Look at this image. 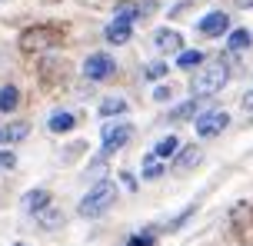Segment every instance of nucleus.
Listing matches in <instances>:
<instances>
[{"instance_id": "1", "label": "nucleus", "mask_w": 253, "mask_h": 246, "mask_svg": "<svg viewBox=\"0 0 253 246\" xmlns=\"http://www.w3.org/2000/svg\"><path fill=\"white\" fill-rule=\"evenodd\" d=\"M230 80V67L223 64V57L220 60H210V64H203L197 73H193V80H190V93L197 97V100H203V97H216V93L227 87Z\"/></svg>"}, {"instance_id": "2", "label": "nucleus", "mask_w": 253, "mask_h": 246, "mask_svg": "<svg viewBox=\"0 0 253 246\" xmlns=\"http://www.w3.org/2000/svg\"><path fill=\"white\" fill-rule=\"evenodd\" d=\"M117 203V183H110V180H100V183H93L90 186V193L80 200V207H77V213L80 216H103L107 210Z\"/></svg>"}, {"instance_id": "3", "label": "nucleus", "mask_w": 253, "mask_h": 246, "mask_svg": "<svg viewBox=\"0 0 253 246\" xmlns=\"http://www.w3.org/2000/svg\"><path fill=\"white\" fill-rule=\"evenodd\" d=\"M60 40H63V34L50 24L30 27V30H24V37H20V50L24 53H47V50H53Z\"/></svg>"}, {"instance_id": "4", "label": "nucleus", "mask_w": 253, "mask_h": 246, "mask_svg": "<svg viewBox=\"0 0 253 246\" xmlns=\"http://www.w3.org/2000/svg\"><path fill=\"white\" fill-rule=\"evenodd\" d=\"M117 73V60L110 57V53H90L87 60H84V77L90 80V83H100V80H110Z\"/></svg>"}, {"instance_id": "5", "label": "nucleus", "mask_w": 253, "mask_h": 246, "mask_svg": "<svg viewBox=\"0 0 253 246\" xmlns=\"http://www.w3.org/2000/svg\"><path fill=\"white\" fill-rule=\"evenodd\" d=\"M227 127H230V113H227V110H216V106L203 110L200 117H197V137H203V140L220 137Z\"/></svg>"}, {"instance_id": "6", "label": "nucleus", "mask_w": 253, "mask_h": 246, "mask_svg": "<svg viewBox=\"0 0 253 246\" xmlns=\"http://www.w3.org/2000/svg\"><path fill=\"white\" fill-rule=\"evenodd\" d=\"M133 137V127L130 123H107L103 127V153H114V150H124Z\"/></svg>"}, {"instance_id": "7", "label": "nucleus", "mask_w": 253, "mask_h": 246, "mask_svg": "<svg viewBox=\"0 0 253 246\" xmlns=\"http://www.w3.org/2000/svg\"><path fill=\"white\" fill-rule=\"evenodd\" d=\"M197 30H200L203 37H223V34L230 30V13L210 10L207 17H200V20H197Z\"/></svg>"}, {"instance_id": "8", "label": "nucleus", "mask_w": 253, "mask_h": 246, "mask_svg": "<svg viewBox=\"0 0 253 246\" xmlns=\"http://www.w3.org/2000/svg\"><path fill=\"white\" fill-rule=\"evenodd\" d=\"M153 43H157V50H164V53H183V37L177 30H170V27H160L153 34Z\"/></svg>"}, {"instance_id": "9", "label": "nucleus", "mask_w": 253, "mask_h": 246, "mask_svg": "<svg viewBox=\"0 0 253 246\" xmlns=\"http://www.w3.org/2000/svg\"><path fill=\"white\" fill-rule=\"evenodd\" d=\"M130 30H133V27H130V20L117 17V20H110V24H107L103 37H107V43H117V47H120V43H126V40H130Z\"/></svg>"}, {"instance_id": "10", "label": "nucleus", "mask_w": 253, "mask_h": 246, "mask_svg": "<svg viewBox=\"0 0 253 246\" xmlns=\"http://www.w3.org/2000/svg\"><path fill=\"white\" fill-rule=\"evenodd\" d=\"M47 207H50V190H30V193L24 196V210L30 213V216L43 213Z\"/></svg>"}, {"instance_id": "11", "label": "nucleus", "mask_w": 253, "mask_h": 246, "mask_svg": "<svg viewBox=\"0 0 253 246\" xmlns=\"http://www.w3.org/2000/svg\"><path fill=\"white\" fill-rule=\"evenodd\" d=\"M47 127H50V133H70V130L77 127V117L67 113V110H57V113H50Z\"/></svg>"}, {"instance_id": "12", "label": "nucleus", "mask_w": 253, "mask_h": 246, "mask_svg": "<svg viewBox=\"0 0 253 246\" xmlns=\"http://www.w3.org/2000/svg\"><path fill=\"white\" fill-rule=\"evenodd\" d=\"M17 104H20V90L13 83H3L0 87V113H13Z\"/></svg>"}, {"instance_id": "13", "label": "nucleus", "mask_w": 253, "mask_h": 246, "mask_svg": "<svg viewBox=\"0 0 253 246\" xmlns=\"http://www.w3.org/2000/svg\"><path fill=\"white\" fill-rule=\"evenodd\" d=\"M200 113H203V110H200V100L193 97V100H187V104L173 106V110H170L167 117H170V120H173V123H177V120H190V117H200Z\"/></svg>"}, {"instance_id": "14", "label": "nucleus", "mask_w": 253, "mask_h": 246, "mask_svg": "<svg viewBox=\"0 0 253 246\" xmlns=\"http://www.w3.org/2000/svg\"><path fill=\"white\" fill-rule=\"evenodd\" d=\"M200 146H187V150H180V156H177V163H173V170L177 173H187L190 167H197L200 163Z\"/></svg>"}, {"instance_id": "15", "label": "nucleus", "mask_w": 253, "mask_h": 246, "mask_svg": "<svg viewBox=\"0 0 253 246\" xmlns=\"http://www.w3.org/2000/svg\"><path fill=\"white\" fill-rule=\"evenodd\" d=\"M203 64H207L203 50H183V53L177 57V67H180V70H200Z\"/></svg>"}, {"instance_id": "16", "label": "nucleus", "mask_w": 253, "mask_h": 246, "mask_svg": "<svg viewBox=\"0 0 253 246\" xmlns=\"http://www.w3.org/2000/svg\"><path fill=\"white\" fill-rule=\"evenodd\" d=\"M177 150H180V140L170 133V137H164V140L153 146V156L157 160H170V156H177Z\"/></svg>"}, {"instance_id": "17", "label": "nucleus", "mask_w": 253, "mask_h": 246, "mask_svg": "<svg viewBox=\"0 0 253 246\" xmlns=\"http://www.w3.org/2000/svg\"><path fill=\"white\" fill-rule=\"evenodd\" d=\"M250 43H253L250 30H233V34L227 37V50H230V53H240V50H247Z\"/></svg>"}, {"instance_id": "18", "label": "nucleus", "mask_w": 253, "mask_h": 246, "mask_svg": "<svg viewBox=\"0 0 253 246\" xmlns=\"http://www.w3.org/2000/svg\"><path fill=\"white\" fill-rule=\"evenodd\" d=\"M120 113H126L124 97H107V100L100 104V117H120Z\"/></svg>"}, {"instance_id": "19", "label": "nucleus", "mask_w": 253, "mask_h": 246, "mask_svg": "<svg viewBox=\"0 0 253 246\" xmlns=\"http://www.w3.org/2000/svg\"><path fill=\"white\" fill-rule=\"evenodd\" d=\"M37 223L43 226V230H57V226L63 223V213L57 207H47L43 213H37Z\"/></svg>"}, {"instance_id": "20", "label": "nucleus", "mask_w": 253, "mask_h": 246, "mask_svg": "<svg viewBox=\"0 0 253 246\" xmlns=\"http://www.w3.org/2000/svg\"><path fill=\"white\" fill-rule=\"evenodd\" d=\"M27 133H30V123H24V120H20V123H10V127L3 130V140H7V143H20Z\"/></svg>"}, {"instance_id": "21", "label": "nucleus", "mask_w": 253, "mask_h": 246, "mask_svg": "<svg viewBox=\"0 0 253 246\" xmlns=\"http://www.w3.org/2000/svg\"><path fill=\"white\" fill-rule=\"evenodd\" d=\"M153 243H157V233L153 230H143V233H133L124 246H153Z\"/></svg>"}, {"instance_id": "22", "label": "nucleus", "mask_w": 253, "mask_h": 246, "mask_svg": "<svg viewBox=\"0 0 253 246\" xmlns=\"http://www.w3.org/2000/svg\"><path fill=\"white\" fill-rule=\"evenodd\" d=\"M157 176H164V167L157 163V156H147L143 160V180H157Z\"/></svg>"}, {"instance_id": "23", "label": "nucleus", "mask_w": 253, "mask_h": 246, "mask_svg": "<svg viewBox=\"0 0 253 246\" xmlns=\"http://www.w3.org/2000/svg\"><path fill=\"white\" fill-rule=\"evenodd\" d=\"M167 70H170V67H167V64H160V60H157V64L143 67V77H147V80H160V77H167Z\"/></svg>"}, {"instance_id": "24", "label": "nucleus", "mask_w": 253, "mask_h": 246, "mask_svg": "<svg viewBox=\"0 0 253 246\" xmlns=\"http://www.w3.org/2000/svg\"><path fill=\"white\" fill-rule=\"evenodd\" d=\"M193 213H197V207H187L183 213H180V216H173V220L167 223V230H180V226H183V223H187L190 216H193Z\"/></svg>"}, {"instance_id": "25", "label": "nucleus", "mask_w": 253, "mask_h": 246, "mask_svg": "<svg viewBox=\"0 0 253 246\" xmlns=\"http://www.w3.org/2000/svg\"><path fill=\"white\" fill-rule=\"evenodd\" d=\"M17 167V153L13 150H0V170H13Z\"/></svg>"}, {"instance_id": "26", "label": "nucleus", "mask_w": 253, "mask_h": 246, "mask_svg": "<svg viewBox=\"0 0 253 246\" xmlns=\"http://www.w3.org/2000/svg\"><path fill=\"white\" fill-rule=\"evenodd\" d=\"M170 97H173V87H157V90H153V100H157V104H164V100H170Z\"/></svg>"}, {"instance_id": "27", "label": "nucleus", "mask_w": 253, "mask_h": 246, "mask_svg": "<svg viewBox=\"0 0 253 246\" xmlns=\"http://www.w3.org/2000/svg\"><path fill=\"white\" fill-rule=\"evenodd\" d=\"M243 110H253V87L247 90V97H243Z\"/></svg>"}, {"instance_id": "28", "label": "nucleus", "mask_w": 253, "mask_h": 246, "mask_svg": "<svg viewBox=\"0 0 253 246\" xmlns=\"http://www.w3.org/2000/svg\"><path fill=\"white\" fill-rule=\"evenodd\" d=\"M237 3H240V7H253V0H237Z\"/></svg>"}, {"instance_id": "29", "label": "nucleus", "mask_w": 253, "mask_h": 246, "mask_svg": "<svg viewBox=\"0 0 253 246\" xmlns=\"http://www.w3.org/2000/svg\"><path fill=\"white\" fill-rule=\"evenodd\" d=\"M0 140H3V130H0Z\"/></svg>"}, {"instance_id": "30", "label": "nucleus", "mask_w": 253, "mask_h": 246, "mask_svg": "<svg viewBox=\"0 0 253 246\" xmlns=\"http://www.w3.org/2000/svg\"><path fill=\"white\" fill-rule=\"evenodd\" d=\"M13 246H24V243H13Z\"/></svg>"}, {"instance_id": "31", "label": "nucleus", "mask_w": 253, "mask_h": 246, "mask_svg": "<svg viewBox=\"0 0 253 246\" xmlns=\"http://www.w3.org/2000/svg\"><path fill=\"white\" fill-rule=\"evenodd\" d=\"M0 3H3V0H0Z\"/></svg>"}]
</instances>
